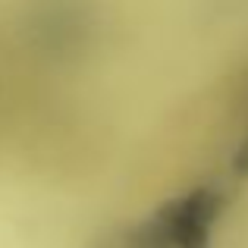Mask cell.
<instances>
[{"label":"cell","mask_w":248,"mask_h":248,"mask_svg":"<svg viewBox=\"0 0 248 248\" xmlns=\"http://www.w3.org/2000/svg\"><path fill=\"white\" fill-rule=\"evenodd\" d=\"M223 201V188L217 182L186 188L148 214L126 236V248H207Z\"/></svg>","instance_id":"1"}]
</instances>
